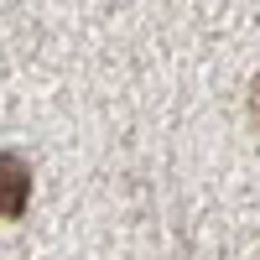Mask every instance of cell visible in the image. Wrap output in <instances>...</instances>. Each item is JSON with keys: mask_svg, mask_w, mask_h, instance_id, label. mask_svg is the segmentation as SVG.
<instances>
[{"mask_svg": "<svg viewBox=\"0 0 260 260\" xmlns=\"http://www.w3.org/2000/svg\"><path fill=\"white\" fill-rule=\"evenodd\" d=\"M31 203V167L16 156V151H0V219H21Z\"/></svg>", "mask_w": 260, "mask_h": 260, "instance_id": "1", "label": "cell"}, {"mask_svg": "<svg viewBox=\"0 0 260 260\" xmlns=\"http://www.w3.org/2000/svg\"><path fill=\"white\" fill-rule=\"evenodd\" d=\"M250 115H255V125H260V78L250 83Z\"/></svg>", "mask_w": 260, "mask_h": 260, "instance_id": "2", "label": "cell"}]
</instances>
